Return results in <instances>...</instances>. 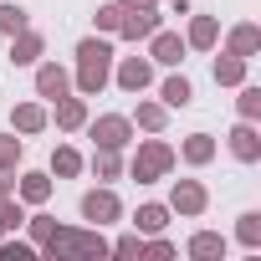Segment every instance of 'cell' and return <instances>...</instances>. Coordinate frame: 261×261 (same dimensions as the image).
I'll use <instances>...</instances> for the list:
<instances>
[{"label": "cell", "mask_w": 261, "mask_h": 261, "mask_svg": "<svg viewBox=\"0 0 261 261\" xmlns=\"http://www.w3.org/2000/svg\"><path fill=\"white\" fill-rule=\"evenodd\" d=\"M11 123H16V134H41V128H46V108L41 102H16Z\"/></svg>", "instance_id": "cell-19"}, {"label": "cell", "mask_w": 261, "mask_h": 261, "mask_svg": "<svg viewBox=\"0 0 261 261\" xmlns=\"http://www.w3.org/2000/svg\"><path fill=\"white\" fill-rule=\"evenodd\" d=\"M92 21H97V31H118L123 26V6H118V0H113V6H97Z\"/></svg>", "instance_id": "cell-32"}, {"label": "cell", "mask_w": 261, "mask_h": 261, "mask_svg": "<svg viewBox=\"0 0 261 261\" xmlns=\"http://www.w3.org/2000/svg\"><path fill=\"white\" fill-rule=\"evenodd\" d=\"M67 92H72V72L57 67V62H36V97L57 102V97H67Z\"/></svg>", "instance_id": "cell-8"}, {"label": "cell", "mask_w": 261, "mask_h": 261, "mask_svg": "<svg viewBox=\"0 0 261 261\" xmlns=\"http://www.w3.org/2000/svg\"><path fill=\"white\" fill-rule=\"evenodd\" d=\"M174 159H185V164H195V169H200V164H210V159H215V139H210V134H190V139L179 144V154H174Z\"/></svg>", "instance_id": "cell-17"}, {"label": "cell", "mask_w": 261, "mask_h": 261, "mask_svg": "<svg viewBox=\"0 0 261 261\" xmlns=\"http://www.w3.org/2000/svg\"><path fill=\"white\" fill-rule=\"evenodd\" d=\"M225 51H230V57H246V62H251V57L261 51V26L241 21V26H236V31L225 36Z\"/></svg>", "instance_id": "cell-14"}, {"label": "cell", "mask_w": 261, "mask_h": 261, "mask_svg": "<svg viewBox=\"0 0 261 261\" xmlns=\"http://www.w3.org/2000/svg\"><path fill=\"white\" fill-rule=\"evenodd\" d=\"M154 31H159V6L154 11H123V26H118L123 41H149Z\"/></svg>", "instance_id": "cell-11"}, {"label": "cell", "mask_w": 261, "mask_h": 261, "mask_svg": "<svg viewBox=\"0 0 261 261\" xmlns=\"http://www.w3.org/2000/svg\"><path fill=\"white\" fill-rule=\"evenodd\" d=\"M185 51H190V46H185L179 31H164V26H159V31L149 36V62H159V67H179Z\"/></svg>", "instance_id": "cell-7"}, {"label": "cell", "mask_w": 261, "mask_h": 261, "mask_svg": "<svg viewBox=\"0 0 261 261\" xmlns=\"http://www.w3.org/2000/svg\"><path fill=\"white\" fill-rule=\"evenodd\" d=\"M144 256H154V261H169V256H174V246H169V241H149V246H144Z\"/></svg>", "instance_id": "cell-34"}, {"label": "cell", "mask_w": 261, "mask_h": 261, "mask_svg": "<svg viewBox=\"0 0 261 261\" xmlns=\"http://www.w3.org/2000/svg\"><path fill=\"white\" fill-rule=\"evenodd\" d=\"M16 200H21V205H46V200H51V174H21Z\"/></svg>", "instance_id": "cell-18"}, {"label": "cell", "mask_w": 261, "mask_h": 261, "mask_svg": "<svg viewBox=\"0 0 261 261\" xmlns=\"http://www.w3.org/2000/svg\"><path fill=\"white\" fill-rule=\"evenodd\" d=\"M87 123V102L82 97H57V128H62V134H77V128Z\"/></svg>", "instance_id": "cell-15"}, {"label": "cell", "mask_w": 261, "mask_h": 261, "mask_svg": "<svg viewBox=\"0 0 261 261\" xmlns=\"http://www.w3.org/2000/svg\"><path fill=\"white\" fill-rule=\"evenodd\" d=\"M16 164H21V139L6 134L0 139V174H16Z\"/></svg>", "instance_id": "cell-30"}, {"label": "cell", "mask_w": 261, "mask_h": 261, "mask_svg": "<svg viewBox=\"0 0 261 261\" xmlns=\"http://www.w3.org/2000/svg\"><path fill=\"white\" fill-rule=\"evenodd\" d=\"M159 97H164V108H190V102H195V87H190L185 72H174V77L159 82Z\"/></svg>", "instance_id": "cell-16"}, {"label": "cell", "mask_w": 261, "mask_h": 261, "mask_svg": "<svg viewBox=\"0 0 261 261\" xmlns=\"http://www.w3.org/2000/svg\"><path fill=\"white\" fill-rule=\"evenodd\" d=\"M26 225V205L16 200V195H6V200H0V236H6V230H21Z\"/></svg>", "instance_id": "cell-26"}, {"label": "cell", "mask_w": 261, "mask_h": 261, "mask_svg": "<svg viewBox=\"0 0 261 261\" xmlns=\"http://www.w3.org/2000/svg\"><path fill=\"white\" fill-rule=\"evenodd\" d=\"M108 256H123V261H134V256H144V236L134 230V236H118L113 246H108Z\"/></svg>", "instance_id": "cell-31"}, {"label": "cell", "mask_w": 261, "mask_h": 261, "mask_svg": "<svg viewBox=\"0 0 261 261\" xmlns=\"http://www.w3.org/2000/svg\"><path fill=\"white\" fill-rule=\"evenodd\" d=\"M41 251H46L51 261H102V256H108V241L97 236V225H92V230L57 225V230L41 241Z\"/></svg>", "instance_id": "cell-1"}, {"label": "cell", "mask_w": 261, "mask_h": 261, "mask_svg": "<svg viewBox=\"0 0 261 261\" xmlns=\"http://www.w3.org/2000/svg\"><path fill=\"white\" fill-rule=\"evenodd\" d=\"M118 6H123V11H154L159 0H118Z\"/></svg>", "instance_id": "cell-36"}, {"label": "cell", "mask_w": 261, "mask_h": 261, "mask_svg": "<svg viewBox=\"0 0 261 261\" xmlns=\"http://www.w3.org/2000/svg\"><path fill=\"white\" fill-rule=\"evenodd\" d=\"M26 225H31V241H36V246L57 230V220H51V215H26Z\"/></svg>", "instance_id": "cell-33"}, {"label": "cell", "mask_w": 261, "mask_h": 261, "mask_svg": "<svg viewBox=\"0 0 261 261\" xmlns=\"http://www.w3.org/2000/svg\"><path fill=\"white\" fill-rule=\"evenodd\" d=\"M16 31H26V11L6 0V6H0V36H16Z\"/></svg>", "instance_id": "cell-29"}, {"label": "cell", "mask_w": 261, "mask_h": 261, "mask_svg": "<svg viewBox=\"0 0 261 261\" xmlns=\"http://www.w3.org/2000/svg\"><path fill=\"white\" fill-rule=\"evenodd\" d=\"M215 82H220V87H241V82H246V57L220 51V57H215Z\"/></svg>", "instance_id": "cell-22"}, {"label": "cell", "mask_w": 261, "mask_h": 261, "mask_svg": "<svg viewBox=\"0 0 261 261\" xmlns=\"http://www.w3.org/2000/svg\"><path fill=\"white\" fill-rule=\"evenodd\" d=\"M134 123L144 128V134H164L169 108H164V102H149V97H139V113H134Z\"/></svg>", "instance_id": "cell-21"}, {"label": "cell", "mask_w": 261, "mask_h": 261, "mask_svg": "<svg viewBox=\"0 0 261 261\" xmlns=\"http://www.w3.org/2000/svg\"><path fill=\"white\" fill-rule=\"evenodd\" d=\"M6 195H16V179H11V174H0V200H6Z\"/></svg>", "instance_id": "cell-37"}, {"label": "cell", "mask_w": 261, "mask_h": 261, "mask_svg": "<svg viewBox=\"0 0 261 261\" xmlns=\"http://www.w3.org/2000/svg\"><path fill=\"white\" fill-rule=\"evenodd\" d=\"M51 174H57V179H77V174H82V154L62 144V149L51 154Z\"/></svg>", "instance_id": "cell-24"}, {"label": "cell", "mask_w": 261, "mask_h": 261, "mask_svg": "<svg viewBox=\"0 0 261 261\" xmlns=\"http://www.w3.org/2000/svg\"><path fill=\"white\" fill-rule=\"evenodd\" d=\"M205 205H210V195H205V185L200 179H174V190H169V210L174 215H205Z\"/></svg>", "instance_id": "cell-5"}, {"label": "cell", "mask_w": 261, "mask_h": 261, "mask_svg": "<svg viewBox=\"0 0 261 261\" xmlns=\"http://www.w3.org/2000/svg\"><path fill=\"white\" fill-rule=\"evenodd\" d=\"M230 154H236L241 164H256V159H261V134H256V123H251V118L236 123V134H230Z\"/></svg>", "instance_id": "cell-12"}, {"label": "cell", "mask_w": 261, "mask_h": 261, "mask_svg": "<svg viewBox=\"0 0 261 261\" xmlns=\"http://www.w3.org/2000/svg\"><path fill=\"white\" fill-rule=\"evenodd\" d=\"M41 57H46L41 31H31V26H26V31H16V36H11V67H36Z\"/></svg>", "instance_id": "cell-10"}, {"label": "cell", "mask_w": 261, "mask_h": 261, "mask_svg": "<svg viewBox=\"0 0 261 261\" xmlns=\"http://www.w3.org/2000/svg\"><path fill=\"white\" fill-rule=\"evenodd\" d=\"M82 128H87V139H92L97 149H118V154H123L128 144H134V118H123V113H102L97 123L87 118Z\"/></svg>", "instance_id": "cell-4"}, {"label": "cell", "mask_w": 261, "mask_h": 261, "mask_svg": "<svg viewBox=\"0 0 261 261\" xmlns=\"http://www.w3.org/2000/svg\"><path fill=\"white\" fill-rule=\"evenodd\" d=\"M236 113L256 123V118H261V87H246V82H241V97H236Z\"/></svg>", "instance_id": "cell-28"}, {"label": "cell", "mask_w": 261, "mask_h": 261, "mask_svg": "<svg viewBox=\"0 0 261 261\" xmlns=\"http://www.w3.org/2000/svg\"><path fill=\"white\" fill-rule=\"evenodd\" d=\"M220 41V21L215 16H195L190 11V31H185V46H195V51H210Z\"/></svg>", "instance_id": "cell-13"}, {"label": "cell", "mask_w": 261, "mask_h": 261, "mask_svg": "<svg viewBox=\"0 0 261 261\" xmlns=\"http://www.w3.org/2000/svg\"><path fill=\"white\" fill-rule=\"evenodd\" d=\"M108 77H113V46L108 41H97V36H87L82 46H77V92L82 97H97L102 87H108Z\"/></svg>", "instance_id": "cell-2"}, {"label": "cell", "mask_w": 261, "mask_h": 261, "mask_svg": "<svg viewBox=\"0 0 261 261\" xmlns=\"http://www.w3.org/2000/svg\"><path fill=\"white\" fill-rule=\"evenodd\" d=\"M134 225H139V236H159V230L169 225V205H139Z\"/></svg>", "instance_id": "cell-23"}, {"label": "cell", "mask_w": 261, "mask_h": 261, "mask_svg": "<svg viewBox=\"0 0 261 261\" xmlns=\"http://www.w3.org/2000/svg\"><path fill=\"white\" fill-rule=\"evenodd\" d=\"M0 256H6V261H26V256H31V246H21V241H11V246H0Z\"/></svg>", "instance_id": "cell-35"}, {"label": "cell", "mask_w": 261, "mask_h": 261, "mask_svg": "<svg viewBox=\"0 0 261 261\" xmlns=\"http://www.w3.org/2000/svg\"><path fill=\"white\" fill-rule=\"evenodd\" d=\"M118 215H123V205H118V195H113V190H87V195H82V220H92L97 230H102V225H113Z\"/></svg>", "instance_id": "cell-6"}, {"label": "cell", "mask_w": 261, "mask_h": 261, "mask_svg": "<svg viewBox=\"0 0 261 261\" xmlns=\"http://www.w3.org/2000/svg\"><path fill=\"white\" fill-rule=\"evenodd\" d=\"M236 236H241V246H251V251H256V246H261V210H246V215H241V225H236Z\"/></svg>", "instance_id": "cell-27"}, {"label": "cell", "mask_w": 261, "mask_h": 261, "mask_svg": "<svg viewBox=\"0 0 261 261\" xmlns=\"http://www.w3.org/2000/svg\"><path fill=\"white\" fill-rule=\"evenodd\" d=\"M190 256H195V261H220V256H225V236L195 230V236H190Z\"/></svg>", "instance_id": "cell-20"}, {"label": "cell", "mask_w": 261, "mask_h": 261, "mask_svg": "<svg viewBox=\"0 0 261 261\" xmlns=\"http://www.w3.org/2000/svg\"><path fill=\"white\" fill-rule=\"evenodd\" d=\"M113 77H118V87H123V92H134V97H139V92L154 82V62H149V57H123Z\"/></svg>", "instance_id": "cell-9"}, {"label": "cell", "mask_w": 261, "mask_h": 261, "mask_svg": "<svg viewBox=\"0 0 261 261\" xmlns=\"http://www.w3.org/2000/svg\"><path fill=\"white\" fill-rule=\"evenodd\" d=\"M92 174H97V179H118V174H123V154H118V149H97V154H92Z\"/></svg>", "instance_id": "cell-25"}, {"label": "cell", "mask_w": 261, "mask_h": 261, "mask_svg": "<svg viewBox=\"0 0 261 261\" xmlns=\"http://www.w3.org/2000/svg\"><path fill=\"white\" fill-rule=\"evenodd\" d=\"M169 169H174V144H164V139H139L134 159H128V174H134L139 185H154V179H169Z\"/></svg>", "instance_id": "cell-3"}]
</instances>
